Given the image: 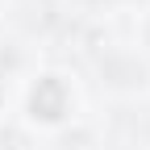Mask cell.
Segmentation results:
<instances>
[{
    "instance_id": "1",
    "label": "cell",
    "mask_w": 150,
    "mask_h": 150,
    "mask_svg": "<svg viewBox=\"0 0 150 150\" xmlns=\"http://www.w3.org/2000/svg\"><path fill=\"white\" fill-rule=\"evenodd\" d=\"M67 83L59 79V75H46V79H38L33 92H29V112L38 121H59L67 112Z\"/></svg>"
}]
</instances>
